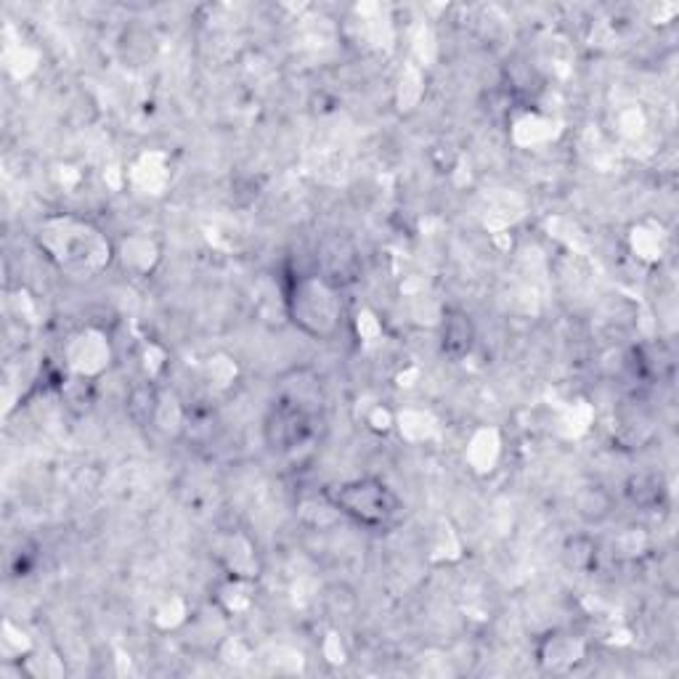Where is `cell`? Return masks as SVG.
<instances>
[{
    "label": "cell",
    "mask_w": 679,
    "mask_h": 679,
    "mask_svg": "<svg viewBox=\"0 0 679 679\" xmlns=\"http://www.w3.org/2000/svg\"><path fill=\"white\" fill-rule=\"evenodd\" d=\"M287 313L295 327L306 335L327 340L340 329L343 321V303H340V287L327 282L319 274H298L287 290Z\"/></svg>",
    "instance_id": "1"
},
{
    "label": "cell",
    "mask_w": 679,
    "mask_h": 679,
    "mask_svg": "<svg viewBox=\"0 0 679 679\" xmlns=\"http://www.w3.org/2000/svg\"><path fill=\"white\" fill-rule=\"evenodd\" d=\"M327 499L332 504V510H337L345 518H351L359 526L369 528V531L393 526L398 515H401V499L380 478L345 481L335 486V489H329Z\"/></svg>",
    "instance_id": "2"
},
{
    "label": "cell",
    "mask_w": 679,
    "mask_h": 679,
    "mask_svg": "<svg viewBox=\"0 0 679 679\" xmlns=\"http://www.w3.org/2000/svg\"><path fill=\"white\" fill-rule=\"evenodd\" d=\"M475 321L473 316L462 308H449L443 313L441 321V351L451 361H462L470 356L475 348Z\"/></svg>",
    "instance_id": "3"
},
{
    "label": "cell",
    "mask_w": 679,
    "mask_h": 679,
    "mask_svg": "<svg viewBox=\"0 0 679 679\" xmlns=\"http://www.w3.org/2000/svg\"><path fill=\"white\" fill-rule=\"evenodd\" d=\"M576 507H579V515L587 523H603L608 515H611V496L605 494L603 489L597 486H589L587 491H581L579 499H576Z\"/></svg>",
    "instance_id": "4"
},
{
    "label": "cell",
    "mask_w": 679,
    "mask_h": 679,
    "mask_svg": "<svg viewBox=\"0 0 679 679\" xmlns=\"http://www.w3.org/2000/svg\"><path fill=\"white\" fill-rule=\"evenodd\" d=\"M597 557V547L587 536H573L563 547V563L571 571H589Z\"/></svg>",
    "instance_id": "5"
},
{
    "label": "cell",
    "mask_w": 679,
    "mask_h": 679,
    "mask_svg": "<svg viewBox=\"0 0 679 679\" xmlns=\"http://www.w3.org/2000/svg\"><path fill=\"white\" fill-rule=\"evenodd\" d=\"M629 496H632L634 504L640 507H650L661 499V481L658 478H650V475H637L629 481Z\"/></svg>",
    "instance_id": "6"
}]
</instances>
